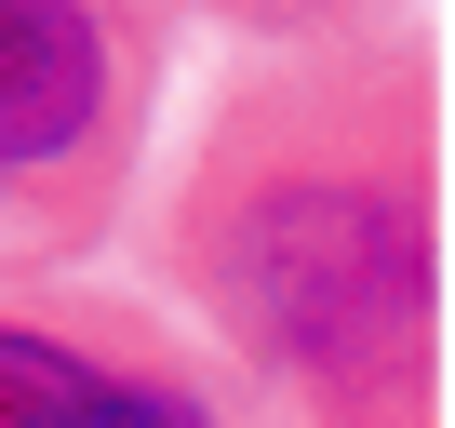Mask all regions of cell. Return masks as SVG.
Returning <instances> with one entry per match:
<instances>
[{
  "mask_svg": "<svg viewBox=\"0 0 455 428\" xmlns=\"http://www.w3.org/2000/svg\"><path fill=\"white\" fill-rule=\"evenodd\" d=\"M148 268L255 428H442V41L402 0L242 41Z\"/></svg>",
  "mask_w": 455,
  "mask_h": 428,
  "instance_id": "cell-1",
  "label": "cell"
},
{
  "mask_svg": "<svg viewBox=\"0 0 455 428\" xmlns=\"http://www.w3.org/2000/svg\"><path fill=\"white\" fill-rule=\"evenodd\" d=\"M161 81V0H0V268H81L134 214Z\"/></svg>",
  "mask_w": 455,
  "mask_h": 428,
  "instance_id": "cell-2",
  "label": "cell"
},
{
  "mask_svg": "<svg viewBox=\"0 0 455 428\" xmlns=\"http://www.w3.org/2000/svg\"><path fill=\"white\" fill-rule=\"evenodd\" d=\"M0 428H255L201 335L81 268H0Z\"/></svg>",
  "mask_w": 455,
  "mask_h": 428,
  "instance_id": "cell-3",
  "label": "cell"
},
{
  "mask_svg": "<svg viewBox=\"0 0 455 428\" xmlns=\"http://www.w3.org/2000/svg\"><path fill=\"white\" fill-rule=\"evenodd\" d=\"M161 14H201V28H228V41H282V28L362 14V0H161Z\"/></svg>",
  "mask_w": 455,
  "mask_h": 428,
  "instance_id": "cell-4",
  "label": "cell"
}]
</instances>
